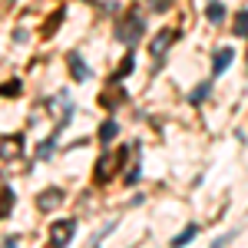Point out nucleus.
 I'll use <instances>...</instances> for the list:
<instances>
[{
  "label": "nucleus",
  "mask_w": 248,
  "mask_h": 248,
  "mask_svg": "<svg viewBox=\"0 0 248 248\" xmlns=\"http://www.w3.org/2000/svg\"><path fill=\"white\" fill-rule=\"evenodd\" d=\"M195 235H199V225H186V229H182L179 235H175V238H172V245H189Z\"/></svg>",
  "instance_id": "obj_14"
},
{
  "label": "nucleus",
  "mask_w": 248,
  "mask_h": 248,
  "mask_svg": "<svg viewBox=\"0 0 248 248\" xmlns=\"http://www.w3.org/2000/svg\"><path fill=\"white\" fill-rule=\"evenodd\" d=\"M133 66H136V57H133V53H126V57H123V66L116 70V79L129 77V73H133Z\"/></svg>",
  "instance_id": "obj_16"
},
{
  "label": "nucleus",
  "mask_w": 248,
  "mask_h": 248,
  "mask_svg": "<svg viewBox=\"0 0 248 248\" xmlns=\"http://www.w3.org/2000/svg\"><path fill=\"white\" fill-rule=\"evenodd\" d=\"M60 202H63V189H46V192L37 195V209L40 212H53Z\"/></svg>",
  "instance_id": "obj_7"
},
{
  "label": "nucleus",
  "mask_w": 248,
  "mask_h": 248,
  "mask_svg": "<svg viewBox=\"0 0 248 248\" xmlns=\"http://www.w3.org/2000/svg\"><path fill=\"white\" fill-rule=\"evenodd\" d=\"M205 17H209L212 23H222V20H225V3H218V0H212L209 7H205Z\"/></svg>",
  "instance_id": "obj_13"
},
{
  "label": "nucleus",
  "mask_w": 248,
  "mask_h": 248,
  "mask_svg": "<svg viewBox=\"0 0 248 248\" xmlns=\"http://www.w3.org/2000/svg\"><path fill=\"white\" fill-rule=\"evenodd\" d=\"M175 40H179V30H169V27H166V30H159V33L149 40V57L155 60V66H162V63H166V53H169V46L175 43Z\"/></svg>",
  "instance_id": "obj_3"
},
{
  "label": "nucleus",
  "mask_w": 248,
  "mask_h": 248,
  "mask_svg": "<svg viewBox=\"0 0 248 248\" xmlns=\"http://www.w3.org/2000/svg\"><path fill=\"white\" fill-rule=\"evenodd\" d=\"M232 238H235V232H229V235H218V238H215V242H212V245H218V248H222V245H229Z\"/></svg>",
  "instance_id": "obj_19"
},
{
  "label": "nucleus",
  "mask_w": 248,
  "mask_h": 248,
  "mask_svg": "<svg viewBox=\"0 0 248 248\" xmlns=\"http://www.w3.org/2000/svg\"><path fill=\"white\" fill-rule=\"evenodd\" d=\"M14 202H17L14 189H10V186H3V209H0V215H3V218H10V209H14Z\"/></svg>",
  "instance_id": "obj_15"
},
{
  "label": "nucleus",
  "mask_w": 248,
  "mask_h": 248,
  "mask_svg": "<svg viewBox=\"0 0 248 248\" xmlns=\"http://www.w3.org/2000/svg\"><path fill=\"white\" fill-rule=\"evenodd\" d=\"M209 93H212V83H199V86L189 93V103L192 106H202V103L209 99Z\"/></svg>",
  "instance_id": "obj_11"
},
{
  "label": "nucleus",
  "mask_w": 248,
  "mask_h": 248,
  "mask_svg": "<svg viewBox=\"0 0 248 248\" xmlns=\"http://www.w3.org/2000/svg\"><path fill=\"white\" fill-rule=\"evenodd\" d=\"M116 136H119V123H116V119H106V123L99 126V142H103V146H109Z\"/></svg>",
  "instance_id": "obj_9"
},
{
  "label": "nucleus",
  "mask_w": 248,
  "mask_h": 248,
  "mask_svg": "<svg viewBox=\"0 0 248 248\" xmlns=\"http://www.w3.org/2000/svg\"><path fill=\"white\" fill-rule=\"evenodd\" d=\"M20 146H23V136H3V159H10V155L20 153Z\"/></svg>",
  "instance_id": "obj_10"
},
{
  "label": "nucleus",
  "mask_w": 248,
  "mask_h": 248,
  "mask_svg": "<svg viewBox=\"0 0 248 248\" xmlns=\"http://www.w3.org/2000/svg\"><path fill=\"white\" fill-rule=\"evenodd\" d=\"M23 93V83H20V79H7V83H3V96H7V99H10V96H20Z\"/></svg>",
  "instance_id": "obj_17"
},
{
  "label": "nucleus",
  "mask_w": 248,
  "mask_h": 248,
  "mask_svg": "<svg viewBox=\"0 0 248 248\" xmlns=\"http://www.w3.org/2000/svg\"><path fill=\"white\" fill-rule=\"evenodd\" d=\"M77 235V218H60L50 225V245H70Z\"/></svg>",
  "instance_id": "obj_4"
},
{
  "label": "nucleus",
  "mask_w": 248,
  "mask_h": 248,
  "mask_svg": "<svg viewBox=\"0 0 248 248\" xmlns=\"http://www.w3.org/2000/svg\"><path fill=\"white\" fill-rule=\"evenodd\" d=\"M232 60H235V50H232V46H218L215 57H212V77H222L232 66Z\"/></svg>",
  "instance_id": "obj_5"
},
{
  "label": "nucleus",
  "mask_w": 248,
  "mask_h": 248,
  "mask_svg": "<svg viewBox=\"0 0 248 248\" xmlns=\"http://www.w3.org/2000/svg\"><path fill=\"white\" fill-rule=\"evenodd\" d=\"M123 99H126V90H123V86H119V79L113 77L109 90H106V93L99 96V106H106V109H116V106H119Z\"/></svg>",
  "instance_id": "obj_6"
},
{
  "label": "nucleus",
  "mask_w": 248,
  "mask_h": 248,
  "mask_svg": "<svg viewBox=\"0 0 248 248\" xmlns=\"http://www.w3.org/2000/svg\"><path fill=\"white\" fill-rule=\"evenodd\" d=\"M146 3L153 7L155 14H166V10H169V7H172V0H146Z\"/></svg>",
  "instance_id": "obj_18"
},
{
  "label": "nucleus",
  "mask_w": 248,
  "mask_h": 248,
  "mask_svg": "<svg viewBox=\"0 0 248 248\" xmlns=\"http://www.w3.org/2000/svg\"><path fill=\"white\" fill-rule=\"evenodd\" d=\"M66 63H70V73H73V79H77V83H83V79L93 77V73H90V66L83 63V57H79V53H70V57H66Z\"/></svg>",
  "instance_id": "obj_8"
},
{
  "label": "nucleus",
  "mask_w": 248,
  "mask_h": 248,
  "mask_svg": "<svg viewBox=\"0 0 248 248\" xmlns=\"http://www.w3.org/2000/svg\"><path fill=\"white\" fill-rule=\"evenodd\" d=\"M146 33V17L139 14V10H129L126 17L116 23V40L119 43H126V46H136L139 40Z\"/></svg>",
  "instance_id": "obj_1"
},
{
  "label": "nucleus",
  "mask_w": 248,
  "mask_h": 248,
  "mask_svg": "<svg viewBox=\"0 0 248 248\" xmlns=\"http://www.w3.org/2000/svg\"><path fill=\"white\" fill-rule=\"evenodd\" d=\"M123 159H126V149H119V153H103L99 155V162H96V172L93 179L103 186V182H109L116 172H119V166H123Z\"/></svg>",
  "instance_id": "obj_2"
},
{
  "label": "nucleus",
  "mask_w": 248,
  "mask_h": 248,
  "mask_svg": "<svg viewBox=\"0 0 248 248\" xmlns=\"http://www.w3.org/2000/svg\"><path fill=\"white\" fill-rule=\"evenodd\" d=\"M232 33H235V37H248V10H238V14H235Z\"/></svg>",
  "instance_id": "obj_12"
}]
</instances>
